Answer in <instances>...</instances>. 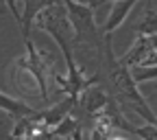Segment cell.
<instances>
[{"label":"cell","mask_w":157,"mask_h":140,"mask_svg":"<svg viewBox=\"0 0 157 140\" xmlns=\"http://www.w3.org/2000/svg\"><path fill=\"white\" fill-rule=\"evenodd\" d=\"M111 140H127V138H124V136H118V134H116V136L111 134Z\"/></svg>","instance_id":"cell-13"},{"label":"cell","mask_w":157,"mask_h":140,"mask_svg":"<svg viewBox=\"0 0 157 140\" xmlns=\"http://www.w3.org/2000/svg\"><path fill=\"white\" fill-rule=\"evenodd\" d=\"M105 59H107V70H109V77L116 86V94L120 98V105H129L133 107V112L144 118L148 125H157V116L153 114V110L148 107L146 98L142 96L137 83L133 81V74H131V68H127L120 59H116L113 55V48H111V37H105Z\"/></svg>","instance_id":"cell-1"},{"label":"cell","mask_w":157,"mask_h":140,"mask_svg":"<svg viewBox=\"0 0 157 140\" xmlns=\"http://www.w3.org/2000/svg\"><path fill=\"white\" fill-rule=\"evenodd\" d=\"M96 123H105V125H109L111 129L129 131V134L142 138V140H157V125H148V123H144V125H133V123H129L127 118L122 116L120 107H118L113 101H109V105L103 110V114L96 118Z\"/></svg>","instance_id":"cell-4"},{"label":"cell","mask_w":157,"mask_h":140,"mask_svg":"<svg viewBox=\"0 0 157 140\" xmlns=\"http://www.w3.org/2000/svg\"><path fill=\"white\" fill-rule=\"evenodd\" d=\"M26 42V55L20 57L15 62V77L20 74H26L31 81L37 83L39 88V96L44 98V101H48V79L55 74L52 70V57H48L46 50H39L31 39H24Z\"/></svg>","instance_id":"cell-2"},{"label":"cell","mask_w":157,"mask_h":140,"mask_svg":"<svg viewBox=\"0 0 157 140\" xmlns=\"http://www.w3.org/2000/svg\"><path fill=\"white\" fill-rule=\"evenodd\" d=\"M133 9H135V2H131V0H127V2H111V11H109L107 20L103 22V33H105V37H111V33L124 22L127 15H129Z\"/></svg>","instance_id":"cell-7"},{"label":"cell","mask_w":157,"mask_h":140,"mask_svg":"<svg viewBox=\"0 0 157 140\" xmlns=\"http://www.w3.org/2000/svg\"><path fill=\"white\" fill-rule=\"evenodd\" d=\"M101 5V2H74V0H68L66 9H68V18H70V24H72V35H74V42H85L96 46L98 50H103L101 44V37H98V26H96V20H94V9Z\"/></svg>","instance_id":"cell-3"},{"label":"cell","mask_w":157,"mask_h":140,"mask_svg":"<svg viewBox=\"0 0 157 140\" xmlns=\"http://www.w3.org/2000/svg\"><path fill=\"white\" fill-rule=\"evenodd\" d=\"M135 31L140 37L157 35V5H146V11H144L142 20L135 24Z\"/></svg>","instance_id":"cell-10"},{"label":"cell","mask_w":157,"mask_h":140,"mask_svg":"<svg viewBox=\"0 0 157 140\" xmlns=\"http://www.w3.org/2000/svg\"><path fill=\"white\" fill-rule=\"evenodd\" d=\"M50 138H68V140H81L83 138V125H78L76 118L68 116L59 123L52 131H50Z\"/></svg>","instance_id":"cell-9"},{"label":"cell","mask_w":157,"mask_h":140,"mask_svg":"<svg viewBox=\"0 0 157 140\" xmlns=\"http://www.w3.org/2000/svg\"><path fill=\"white\" fill-rule=\"evenodd\" d=\"M131 74H133V81L140 86L144 81L157 79V66H135V68H131Z\"/></svg>","instance_id":"cell-11"},{"label":"cell","mask_w":157,"mask_h":140,"mask_svg":"<svg viewBox=\"0 0 157 140\" xmlns=\"http://www.w3.org/2000/svg\"><path fill=\"white\" fill-rule=\"evenodd\" d=\"M153 53H157V35L137 37L135 42H133V46L120 57V62L127 68H135V66H142Z\"/></svg>","instance_id":"cell-5"},{"label":"cell","mask_w":157,"mask_h":140,"mask_svg":"<svg viewBox=\"0 0 157 140\" xmlns=\"http://www.w3.org/2000/svg\"><path fill=\"white\" fill-rule=\"evenodd\" d=\"M0 110L7 112L11 118H15V121L26 118V116H33V114L37 112V110H33L31 105H26L24 101H20V98H15V96L5 94L2 90H0Z\"/></svg>","instance_id":"cell-8"},{"label":"cell","mask_w":157,"mask_h":140,"mask_svg":"<svg viewBox=\"0 0 157 140\" xmlns=\"http://www.w3.org/2000/svg\"><path fill=\"white\" fill-rule=\"evenodd\" d=\"M109 101H111V98H109L101 88H98V86H92L90 90H85L81 96H78L76 105H81V107L85 110V114L92 116L94 121H96V118L103 114V110L109 105Z\"/></svg>","instance_id":"cell-6"},{"label":"cell","mask_w":157,"mask_h":140,"mask_svg":"<svg viewBox=\"0 0 157 140\" xmlns=\"http://www.w3.org/2000/svg\"><path fill=\"white\" fill-rule=\"evenodd\" d=\"M92 140H111V127L105 123H96L92 127Z\"/></svg>","instance_id":"cell-12"}]
</instances>
